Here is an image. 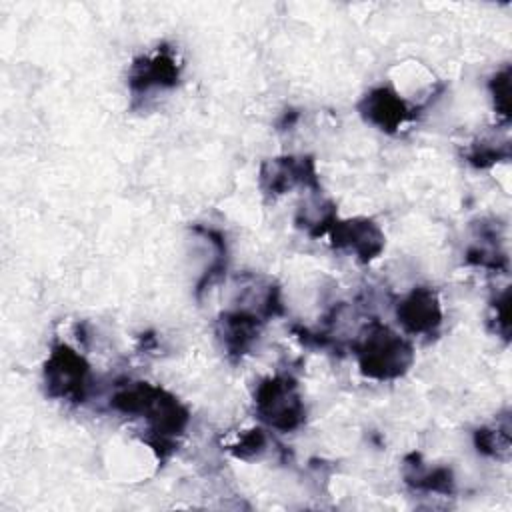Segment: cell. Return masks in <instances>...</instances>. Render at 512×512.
<instances>
[{"label":"cell","mask_w":512,"mask_h":512,"mask_svg":"<svg viewBox=\"0 0 512 512\" xmlns=\"http://www.w3.org/2000/svg\"><path fill=\"white\" fill-rule=\"evenodd\" d=\"M320 190L312 156H280L264 160L260 166V188L270 196H280L294 186Z\"/></svg>","instance_id":"5"},{"label":"cell","mask_w":512,"mask_h":512,"mask_svg":"<svg viewBox=\"0 0 512 512\" xmlns=\"http://www.w3.org/2000/svg\"><path fill=\"white\" fill-rule=\"evenodd\" d=\"M326 234H330V244L334 248L352 252L362 264L372 262L384 250V234L370 218H336Z\"/></svg>","instance_id":"6"},{"label":"cell","mask_w":512,"mask_h":512,"mask_svg":"<svg viewBox=\"0 0 512 512\" xmlns=\"http://www.w3.org/2000/svg\"><path fill=\"white\" fill-rule=\"evenodd\" d=\"M402 478L410 488L422 490V492H436V494L450 496L456 490L452 470L448 466H434V468L426 466L418 452H412L404 458Z\"/></svg>","instance_id":"11"},{"label":"cell","mask_w":512,"mask_h":512,"mask_svg":"<svg viewBox=\"0 0 512 512\" xmlns=\"http://www.w3.org/2000/svg\"><path fill=\"white\" fill-rule=\"evenodd\" d=\"M254 408L258 418L278 432H292L306 420L298 382L288 374L264 378L254 390Z\"/></svg>","instance_id":"3"},{"label":"cell","mask_w":512,"mask_h":512,"mask_svg":"<svg viewBox=\"0 0 512 512\" xmlns=\"http://www.w3.org/2000/svg\"><path fill=\"white\" fill-rule=\"evenodd\" d=\"M110 406L120 414L142 418L146 422L144 442L154 450L160 462L176 450L178 438L190 422L186 406L174 394L144 380L118 384L110 398Z\"/></svg>","instance_id":"1"},{"label":"cell","mask_w":512,"mask_h":512,"mask_svg":"<svg viewBox=\"0 0 512 512\" xmlns=\"http://www.w3.org/2000/svg\"><path fill=\"white\" fill-rule=\"evenodd\" d=\"M490 324L496 336H502L506 342L510 338V290L504 288L490 306Z\"/></svg>","instance_id":"17"},{"label":"cell","mask_w":512,"mask_h":512,"mask_svg":"<svg viewBox=\"0 0 512 512\" xmlns=\"http://www.w3.org/2000/svg\"><path fill=\"white\" fill-rule=\"evenodd\" d=\"M396 318L408 334L432 336L442 324V306L436 290L412 288L396 306Z\"/></svg>","instance_id":"8"},{"label":"cell","mask_w":512,"mask_h":512,"mask_svg":"<svg viewBox=\"0 0 512 512\" xmlns=\"http://www.w3.org/2000/svg\"><path fill=\"white\" fill-rule=\"evenodd\" d=\"M264 316L250 310H226L218 316L216 334L222 342V348L232 360H240L250 352L254 342L260 336Z\"/></svg>","instance_id":"9"},{"label":"cell","mask_w":512,"mask_h":512,"mask_svg":"<svg viewBox=\"0 0 512 512\" xmlns=\"http://www.w3.org/2000/svg\"><path fill=\"white\" fill-rule=\"evenodd\" d=\"M464 158L474 166V168H490L494 166L496 162H502V160H508L510 158V144L508 142H488V140H480V142H474Z\"/></svg>","instance_id":"14"},{"label":"cell","mask_w":512,"mask_h":512,"mask_svg":"<svg viewBox=\"0 0 512 512\" xmlns=\"http://www.w3.org/2000/svg\"><path fill=\"white\" fill-rule=\"evenodd\" d=\"M488 88H490L496 112L504 120H508L510 118V66H504L502 70H498L492 76Z\"/></svg>","instance_id":"16"},{"label":"cell","mask_w":512,"mask_h":512,"mask_svg":"<svg viewBox=\"0 0 512 512\" xmlns=\"http://www.w3.org/2000/svg\"><path fill=\"white\" fill-rule=\"evenodd\" d=\"M360 116L382 132L394 134L406 120L412 118L408 104L388 86L368 90L358 102Z\"/></svg>","instance_id":"10"},{"label":"cell","mask_w":512,"mask_h":512,"mask_svg":"<svg viewBox=\"0 0 512 512\" xmlns=\"http://www.w3.org/2000/svg\"><path fill=\"white\" fill-rule=\"evenodd\" d=\"M180 62L172 48L158 46L152 54L136 58L128 72L132 92H148L154 88H174L180 80Z\"/></svg>","instance_id":"7"},{"label":"cell","mask_w":512,"mask_h":512,"mask_svg":"<svg viewBox=\"0 0 512 512\" xmlns=\"http://www.w3.org/2000/svg\"><path fill=\"white\" fill-rule=\"evenodd\" d=\"M464 262L490 270H508V256L500 248V236L494 224H478L476 242L466 250Z\"/></svg>","instance_id":"12"},{"label":"cell","mask_w":512,"mask_h":512,"mask_svg":"<svg viewBox=\"0 0 512 512\" xmlns=\"http://www.w3.org/2000/svg\"><path fill=\"white\" fill-rule=\"evenodd\" d=\"M44 384L50 398L82 404L90 390V366L80 352L58 342L44 362Z\"/></svg>","instance_id":"4"},{"label":"cell","mask_w":512,"mask_h":512,"mask_svg":"<svg viewBox=\"0 0 512 512\" xmlns=\"http://www.w3.org/2000/svg\"><path fill=\"white\" fill-rule=\"evenodd\" d=\"M352 348L360 372L378 382L404 376L414 362L412 344L380 320L368 322Z\"/></svg>","instance_id":"2"},{"label":"cell","mask_w":512,"mask_h":512,"mask_svg":"<svg viewBox=\"0 0 512 512\" xmlns=\"http://www.w3.org/2000/svg\"><path fill=\"white\" fill-rule=\"evenodd\" d=\"M266 448V434L262 428H252L244 432L234 444L228 446V452L240 460L258 458Z\"/></svg>","instance_id":"15"},{"label":"cell","mask_w":512,"mask_h":512,"mask_svg":"<svg viewBox=\"0 0 512 512\" xmlns=\"http://www.w3.org/2000/svg\"><path fill=\"white\" fill-rule=\"evenodd\" d=\"M474 446L484 456H490L496 460H508L510 458V426H508V422L504 426H496V428H478L474 432Z\"/></svg>","instance_id":"13"}]
</instances>
